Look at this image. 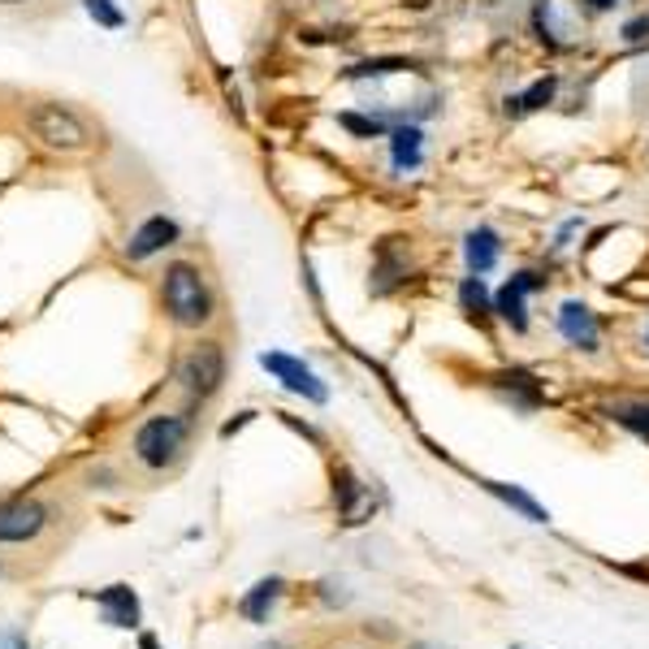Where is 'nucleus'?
Returning <instances> with one entry per match:
<instances>
[{
	"instance_id": "1",
	"label": "nucleus",
	"mask_w": 649,
	"mask_h": 649,
	"mask_svg": "<svg viewBox=\"0 0 649 649\" xmlns=\"http://www.w3.org/2000/svg\"><path fill=\"white\" fill-rule=\"evenodd\" d=\"M165 313L187 329H200V324L213 317V295L204 287V273L195 265H169L165 269Z\"/></svg>"
},
{
	"instance_id": "2",
	"label": "nucleus",
	"mask_w": 649,
	"mask_h": 649,
	"mask_svg": "<svg viewBox=\"0 0 649 649\" xmlns=\"http://www.w3.org/2000/svg\"><path fill=\"white\" fill-rule=\"evenodd\" d=\"M187 442V420L182 416H152L139 433H135V455L148 463V468H165L178 459Z\"/></svg>"
},
{
	"instance_id": "3",
	"label": "nucleus",
	"mask_w": 649,
	"mask_h": 649,
	"mask_svg": "<svg viewBox=\"0 0 649 649\" xmlns=\"http://www.w3.org/2000/svg\"><path fill=\"white\" fill-rule=\"evenodd\" d=\"M178 381H182L195 398L217 394L221 381H226V355H221V346H217V342H195V346L187 351V359L178 364Z\"/></svg>"
},
{
	"instance_id": "4",
	"label": "nucleus",
	"mask_w": 649,
	"mask_h": 649,
	"mask_svg": "<svg viewBox=\"0 0 649 649\" xmlns=\"http://www.w3.org/2000/svg\"><path fill=\"white\" fill-rule=\"evenodd\" d=\"M30 130H35V139H43L48 148H61V152H74V148L87 143V126L61 104H35L30 109Z\"/></svg>"
},
{
	"instance_id": "5",
	"label": "nucleus",
	"mask_w": 649,
	"mask_h": 649,
	"mask_svg": "<svg viewBox=\"0 0 649 649\" xmlns=\"http://www.w3.org/2000/svg\"><path fill=\"white\" fill-rule=\"evenodd\" d=\"M542 287H546V278H542L537 269L511 273V278L498 287V295H494V317L507 321L516 333H524V329H529V295L542 291Z\"/></svg>"
},
{
	"instance_id": "6",
	"label": "nucleus",
	"mask_w": 649,
	"mask_h": 649,
	"mask_svg": "<svg viewBox=\"0 0 649 649\" xmlns=\"http://www.w3.org/2000/svg\"><path fill=\"white\" fill-rule=\"evenodd\" d=\"M260 364H265V372H273L291 394H304L308 403H324V398H329L324 381L304 364V359H295V355H287V351H265Z\"/></svg>"
},
{
	"instance_id": "7",
	"label": "nucleus",
	"mask_w": 649,
	"mask_h": 649,
	"mask_svg": "<svg viewBox=\"0 0 649 649\" xmlns=\"http://www.w3.org/2000/svg\"><path fill=\"white\" fill-rule=\"evenodd\" d=\"M555 324H559V333H563V342L576 346V351H598V342H602L598 313H594L589 304H581V300H563Z\"/></svg>"
},
{
	"instance_id": "8",
	"label": "nucleus",
	"mask_w": 649,
	"mask_h": 649,
	"mask_svg": "<svg viewBox=\"0 0 649 649\" xmlns=\"http://www.w3.org/2000/svg\"><path fill=\"white\" fill-rule=\"evenodd\" d=\"M43 524H48V511L30 498H17V502L0 507V542H30Z\"/></svg>"
},
{
	"instance_id": "9",
	"label": "nucleus",
	"mask_w": 649,
	"mask_h": 649,
	"mask_svg": "<svg viewBox=\"0 0 649 649\" xmlns=\"http://www.w3.org/2000/svg\"><path fill=\"white\" fill-rule=\"evenodd\" d=\"M498 256H502V234L494 226H472L463 234V265H468V273L485 278L498 265Z\"/></svg>"
},
{
	"instance_id": "10",
	"label": "nucleus",
	"mask_w": 649,
	"mask_h": 649,
	"mask_svg": "<svg viewBox=\"0 0 649 649\" xmlns=\"http://www.w3.org/2000/svg\"><path fill=\"white\" fill-rule=\"evenodd\" d=\"M169 243H178V221H169V217H148V221L130 234L126 256H130V260H148V256L165 252Z\"/></svg>"
},
{
	"instance_id": "11",
	"label": "nucleus",
	"mask_w": 649,
	"mask_h": 649,
	"mask_svg": "<svg viewBox=\"0 0 649 649\" xmlns=\"http://www.w3.org/2000/svg\"><path fill=\"white\" fill-rule=\"evenodd\" d=\"M390 165L398 174H416L424 165V130L416 122H403L390 130Z\"/></svg>"
},
{
	"instance_id": "12",
	"label": "nucleus",
	"mask_w": 649,
	"mask_h": 649,
	"mask_svg": "<svg viewBox=\"0 0 649 649\" xmlns=\"http://www.w3.org/2000/svg\"><path fill=\"white\" fill-rule=\"evenodd\" d=\"M333 498H338L346 524H364V516H368V507H372V494H368L351 472H338V476H333Z\"/></svg>"
},
{
	"instance_id": "13",
	"label": "nucleus",
	"mask_w": 649,
	"mask_h": 649,
	"mask_svg": "<svg viewBox=\"0 0 649 649\" xmlns=\"http://www.w3.org/2000/svg\"><path fill=\"white\" fill-rule=\"evenodd\" d=\"M555 91H559V78L555 74H546V78H537V82H529L520 96H507L502 100V113L507 117H524V113H537V109H546L550 100H555Z\"/></svg>"
},
{
	"instance_id": "14",
	"label": "nucleus",
	"mask_w": 649,
	"mask_h": 649,
	"mask_svg": "<svg viewBox=\"0 0 649 649\" xmlns=\"http://www.w3.org/2000/svg\"><path fill=\"white\" fill-rule=\"evenodd\" d=\"M100 607H104V620H109L113 628H135V624H139V602H135V594L122 589V585L104 589V594H100Z\"/></svg>"
},
{
	"instance_id": "15",
	"label": "nucleus",
	"mask_w": 649,
	"mask_h": 649,
	"mask_svg": "<svg viewBox=\"0 0 649 649\" xmlns=\"http://www.w3.org/2000/svg\"><path fill=\"white\" fill-rule=\"evenodd\" d=\"M459 308H463L472 321H489V317H494V295H489L485 278L468 273V278L459 282Z\"/></svg>"
},
{
	"instance_id": "16",
	"label": "nucleus",
	"mask_w": 649,
	"mask_h": 649,
	"mask_svg": "<svg viewBox=\"0 0 649 649\" xmlns=\"http://www.w3.org/2000/svg\"><path fill=\"white\" fill-rule=\"evenodd\" d=\"M485 489H489V494H498V498H502L507 507H516V511H520L524 520H533V524H546V520H550V511H546V507H537V502H533V498H529L524 489H516V485H502V481H485Z\"/></svg>"
},
{
	"instance_id": "17",
	"label": "nucleus",
	"mask_w": 649,
	"mask_h": 649,
	"mask_svg": "<svg viewBox=\"0 0 649 649\" xmlns=\"http://www.w3.org/2000/svg\"><path fill=\"white\" fill-rule=\"evenodd\" d=\"M278 594H282V581H260V585L243 598V615L256 620V624H265V620H269V607L278 602Z\"/></svg>"
},
{
	"instance_id": "18",
	"label": "nucleus",
	"mask_w": 649,
	"mask_h": 649,
	"mask_svg": "<svg viewBox=\"0 0 649 649\" xmlns=\"http://www.w3.org/2000/svg\"><path fill=\"white\" fill-rule=\"evenodd\" d=\"M338 126L342 130H351L355 139H381V135H390L394 130V122H385V117H364V113H338Z\"/></svg>"
},
{
	"instance_id": "19",
	"label": "nucleus",
	"mask_w": 649,
	"mask_h": 649,
	"mask_svg": "<svg viewBox=\"0 0 649 649\" xmlns=\"http://www.w3.org/2000/svg\"><path fill=\"white\" fill-rule=\"evenodd\" d=\"M398 69H416L407 56H368L359 65L346 69V78H385V74H398Z\"/></svg>"
},
{
	"instance_id": "20",
	"label": "nucleus",
	"mask_w": 649,
	"mask_h": 649,
	"mask_svg": "<svg viewBox=\"0 0 649 649\" xmlns=\"http://www.w3.org/2000/svg\"><path fill=\"white\" fill-rule=\"evenodd\" d=\"M611 420H620L624 429H633L637 437L649 442V403H615V407H611Z\"/></svg>"
},
{
	"instance_id": "21",
	"label": "nucleus",
	"mask_w": 649,
	"mask_h": 649,
	"mask_svg": "<svg viewBox=\"0 0 649 649\" xmlns=\"http://www.w3.org/2000/svg\"><path fill=\"white\" fill-rule=\"evenodd\" d=\"M82 4H87V13H91L100 26H109V30H117V26L126 22V13H122L113 0H82Z\"/></svg>"
},
{
	"instance_id": "22",
	"label": "nucleus",
	"mask_w": 649,
	"mask_h": 649,
	"mask_svg": "<svg viewBox=\"0 0 649 649\" xmlns=\"http://www.w3.org/2000/svg\"><path fill=\"white\" fill-rule=\"evenodd\" d=\"M624 39H628V43H646L649 39V13L633 17V22H624Z\"/></svg>"
},
{
	"instance_id": "23",
	"label": "nucleus",
	"mask_w": 649,
	"mask_h": 649,
	"mask_svg": "<svg viewBox=\"0 0 649 649\" xmlns=\"http://www.w3.org/2000/svg\"><path fill=\"white\" fill-rule=\"evenodd\" d=\"M585 4H589V9H594V13H611V9H615V4H620V0H585Z\"/></svg>"
},
{
	"instance_id": "24",
	"label": "nucleus",
	"mask_w": 649,
	"mask_h": 649,
	"mask_svg": "<svg viewBox=\"0 0 649 649\" xmlns=\"http://www.w3.org/2000/svg\"><path fill=\"white\" fill-rule=\"evenodd\" d=\"M0 649H26L22 637H0Z\"/></svg>"
},
{
	"instance_id": "25",
	"label": "nucleus",
	"mask_w": 649,
	"mask_h": 649,
	"mask_svg": "<svg viewBox=\"0 0 649 649\" xmlns=\"http://www.w3.org/2000/svg\"><path fill=\"white\" fill-rule=\"evenodd\" d=\"M139 646H143V649H156V641H152V637H143V641H139Z\"/></svg>"
},
{
	"instance_id": "26",
	"label": "nucleus",
	"mask_w": 649,
	"mask_h": 649,
	"mask_svg": "<svg viewBox=\"0 0 649 649\" xmlns=\"http://www.w3.org/2000/svg\"><path fill=\"white\" fill-rule=\"evenodd\" d=\"M260 649H287V646H278V641H269V646H260Z\"/></svg>"
},
{
	"instance_id": "27",
	"label": "nucleus",
	"mask_w": 649,
	"mask_h": 649,
	"mask_svg": "<svg viewBox=\"0 0 649 649\" xmlns=\"http://www.w3.org/2000/svg\"><path fill=\"white\" fill-rule=\"evenodd\" d=\"M0 4H22V0H0Z\"/></svg>"
},
{
	"instance_id": "28",
	"label": "nucleus",
	"mask_w": 649,
	"mask_h": 649,
	"mask_svg": "<svg viewBox=\"0 0 649 649\" xmlns=\"http://www.w3.org/2000/svg\"><path fill=\"white\" fill-rule=\"evenodd\" d=\"M411 649H433V646H411Z\"/></svg>"
},
{
	"instance_id": "29",
	"label": "nucleus",
	"mask_w": 649,
	"mask_h": 649,
	"mask_svg": "<svg viewBox=\"0 0 649 649\" xmlns=\"http://www.w3.org/2000/svg\"><path fill=\"white\" fill-rule=\"evenodd\" d=\"M646 351H649V329H646Z\"/></svg>"
}]
</instances>
